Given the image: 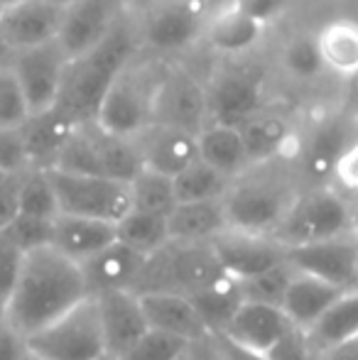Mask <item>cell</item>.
Listing matches in <instances>:
<instances>
[{
    "label": "cell",
    "instance_id": "6da1fadb",
    "mask_svg": "<svg viewBox=\"0 0 358 360\" xmlns=\"http://www.w3.org/2000/svg\"><path fill=\"white\" fill-rule=\"evenodd\" d=\"M91 297L82 265L69 260L57 248H39L25 255L18 287L10 297L3 319L25 338L67 314Z\"/></svg>",
    "mask_w": 358,
    "mask_h": 360
},
{
    "label": "cell",
    "instance_id": "7a4b0ae2",
    "mask_svg": "<svg viewBox=\"0 0 358 360\" xmlns=\"http://www.w3.org/2000/svg\"><path fill=\"white\" fill-rule=\"evenodd\" d=\"M135 54H138V39L133 27L128 20L118 18L113 30L96 47L69 59L57 108H62L74 123L96 120L108 89L118 79V74L133 62Z\"/></svg>",
    "mask_w": 358,
    "mask_h": 360
},
{
    "label": "cell",
    "instance_id": "3957f363",
    "mask_svg": "<svg viewBox=\"0 0 358 360\" xmlns=\"http://www.w3.org/2000/svg\"><path fill=\"white\" fill-rule=\"evenodd\" d=\"M277 162L280 160L253 165L231 181L224 196L229 228L268 236L277 231L300 194L292 176L277 169Z\"/></svg>",
    "mask_w": 358,
    "mask_h": 360
},
{
    "label": "cell",
    "instance_id": "277c9868",
    "mask_svg": "<svg viewBox=\"0 0 358 360\" xmlns=\"http://www.w3.org/2000/svg\"><path fill=\"white\" fill-rule=\"evenodd\" d=\"M34 360H101L108 356L96 297H87L67 314L25 338Z\"/></svg>",
    "mask_w": 358,
    "mask_h": 360
},
{
    "label": "cell",
    "instance_id": "5b68a950",
    "mask_svg": "<svg viewBox=\"0 0 358 360\" xmlns=\"http://www.w3.org/2000/svg\"><path fill=\"white\" fill-rule=\"evenodd\" d=\"M162 74H155L148 64H135V59L118 74L106 94L96 123L108 133L133 138L135 133L155 120V98Z\"/></svg>",
    "mask_w": 358,
    "mask_h": 360
},
{
    "label": "cell",
    "instance_id": "8992f818",
    "mask_svg": "<svg viewBox=\"0 0 358 360\" xmlns=\"http://www.w3.org/2000/svg\"><path fill=\"white\" fill-rule=\"evenodd\" d=\"M351 231V204L336 189L326 184L309 186L300 191L287 216L272 236L282 245H302V243L324 240V238L344 236Z\"/></svg>",
    "mask_w": 358,
    "mask_h": 360
},
{
    "label": "cell",
    "instance_id": "52a82bcc",
    "mask_svg": "<svg viewBox=\"0 0 358 360\" xmlns=\"http://www.w3.org/2000/svg\"><path fill=\"white\" fill-rule=\"evenodd\" d=\"M59 199V214L89 216L118 223L133 209L130 181L106 174H79V172L49 169Z\"/></svg>",
    "mask_w": 358,
    "mask_h": 360
},
{
    "label": "cell",
    "instance_id": "ba28073f",
    "mask_svg": "<svg viewBox=\"0 0 358 360\" xmlns=\"http://www.w3.org/2000/svg\"><path fill=\"white\" fill-rule=\"evenodd\" d=\"M206 0H158L143 20V44L155 52H181L204 37L209 25Z\"/></svg>",
    "mask_w": 358,
    "mask_h": 360
},
{
    "label": "cell",
    "instance_id": "9c48e42d",
    "mask_svg": "<svg viewBox=\"0 0 358 360\" xmlns=\"http://www.w3.org/2000/svg\"><path fill=\"white\" fill-rule=\"evenodd\" d=\"M265 108V76L258 69H224L206 86L209 123L243 125Z\"/></svg>",
    "mask_w": 358,
    "mask_h": 360
},
{
    "label": "cell",
    "instance_id": "30bf717a",
    "mask_svg": "<svg viewBox=\"0 0 358 360\" xmlns=\"http://www.w3.org/2000/svg\"><path fill=\"white\" fill-rule=\"evenodd\" d=\"M10 64H13L15 74L23 84L32 113H42V110L57 105L69 64V54L64 52L59 39L15 52Z\"/></svg>",
    "mask_w": 358,
    "mask_h": 360
},
{
    "label": "cell",
    "instance_id": "8fae6325",
    "mask_svg": "<svg viewBox=\"0 0 358 360\" xmlns=\"http://www.w3.org/2000/svg\"><path fill=\"white\" fill-rule=\"evenodd\" d=\"M62 22L64 5L52 0H8L0 8V37L13 54L57 39Z\"/></svg>",
    "mask_w": 358,
    "mask_h": 360
},
{
    "label": "cell",
    "instance_id": "7c38bea8",
    "mask_svg": "<svg viewBox=\"0 0 358 360\" xmlns=\"http://www.w3.org/2000/svg\"><path fill=\"white\" fill-rule=\"evenodd\" d=\"M221 265L236 280H248L287 260V245L268 233L226 228L211 240Z\"/></svg>",
    "mask_w": 358,
    "mask_h": 360
},
{
    "label": "cell",
    "instance_id": "4fadbf2b",
    "mask_svg": "<svg viewBox=\"0 0 358 360\" xmlns=\"http://www.w3.org/2000/svg\"><path fill=\"white\" fill-rule=\"evenodd\" d=\"M295 328L297 326L292 323V319L287 316L282 307L245 299L243 307L236 311V316L226 326V331L219 333V336L234 343V346L243 348V351L268 358L275 351L277 343Z\"/></svg>",
    "mask_w": 358,
    "mask_h": 360
},
{
    "label": "cell",
    "instance_id": "5bb4252c",
    "mask_svg": "<svg viewBox=\"0 0 358 360\" xmlns=\"http://www.w3.org/2000/svg\"><path fill=\"white\" fill-rule=\"evenodd\" d=\"M356 233H344V236L287 248V260L295 270L309 272V275L329 280L344 289H356Z\"/></svg>",
    "mask_w": 358,
    "mask_h": 360
},
{
    "label": "cell",
    "instance_id": "9a60e30c",
    "mask_svg": "<svg viewBox=\"0 0 358 360\" xmlns=\"http://www.w3.org/2000/svg\"><path fill=\"white\" fill-rule=\"evenodd\" d=\"M155 120L199 133L209 123L206 86H201L184 69L165 72L158 89V98H155Z\"/></svg>",
    "mask_w": 358,
    "mask_h": 360
},
{
    "label": "cell",
    "instance_id": "2e32d148",
    "mask_svg": "<svg viewBox=\"0 0 358 360\" xmlns=\"http://www.w3.org/2000/svg\"><path fill=\"white\" fill-rule=\"evenodd\" d=\"M133 140L138 145L143 167L170 176H177L184 167H189L199 157L196 133L179 128V125L153 120L140 133H135Z\"/></svg>",
    "mask_w": 358,
    "mask_h": 360
},
{
    "label": "cell",
    "instance_id": "e0dca14e",
    "mask_svg": "<svg viewBox=\"0 0 358 360\" xmlns=\"http://www.w3.org/2000/svg\"><path fill=\"white\" fill-rule=\"evenodd\" d=\"M96 302H98L108 356H123L150 328L140 294H135L133 289H113V292L96 294Z\"/></svg>",
    "mask_w": 358,
    "mask_h": 360
},
{
    "label": "cell",
    "instance_id": "ac0fdd59",
    "mask_svg": "<svg viewBox=\"0 0 358 360\" xmlns=\"http://www.w3.org/2000/svg\"><path fill=\"white\" fill-rule=\"evenodd\" d=\"M115 0H74L64 8V22L59 30V44L69 59L89 52L118 22Z\"/></svg>",
    "mask_w": 358,
    "mask_h": 360
},
{
    "label": "cell",
    "instance_id": "d6986e66",
    "mask_svg": "<svg viewBox=\"0 0 358 360\" xmlns=\"http://www.w3.org/2000/svg\"><path fill=\"white\" fill-rule=\"evenodd\" d=\"M354 123L346 118H324L314 125L300 150L302 174L312 181V186L326 184L334 174V167L339 162L341 152L346 150L349 140L354 138Z\"/></svg>",
    "mask_w": 358,
    "mask_h": 360
},
{
    "label": "cell",
    "instance_id": "ffe728a7",
    "mask_svg": "<svg viewBox=\"0 0 358 360\" xmlns=\"http://www.w3.org/2000/svg\"><path fill=\"white\" fill-rule=\"evenodd\" d=\"M145 252L135 250V248L125 245L120 240H113L106 245L101 252L82 262L84 282L91 297L103 292H113V289H130L138 277L140 267L145 262Z\"/></svg>",
    "mask_w": 358,
    "mask_h": 360
},
{
    "label": "cell",
    "instance_id": "44dd1931",
    "mask_svg": "<svg viewBox=\"0 0 358 360\" xmlns=\"http://www.w3.org/2000/svg\"><path fill=\"white\" fill-rule=\"evenodd\" d=\"M113 240H118V231H115V223L110 221L74 214H57L54 218L52 248H57L62 255H67L79 265Z\"/></svg>",
    "mask_w": 358,
    "mask_h": 360
},
{
    "label": "cell",
    "instance_id": "7402d4cb",
    "mask_svg": "<svg viewBox=\"0 0 358 360\" xmlns=\"http://www.w3.org/2000/svg\"><path fill=\"white\" fill-rule=\"evenodd\" d=\"M263 32V22H258L253 15L241 10L234 0H226L209 15V25H206L204 34L211 49L226 54V57H238V54L250 52L260 42Z\"/></svg>",
    "mask_w": 358,
    "mask_h": 360
},
{
    "label": "cell",
    "instance_id": "603a6c76",
    "mask_svg": "<svg viewBox=\"0 0 358 360\" xmlns=\"http://www.w3.org/2000/svg\"><path fill=\"white\" fill-rule=\"evenodd\" d=\"M79 123H74L62 108H49L42 113H32L23 125V138L27 145L30 165L39 169H52L59 160V152L64 150L67 140L77 130Z\"/></svg>",
    "mask_w": 358,
    "mask_h": 360
},
{
    "label": "cell",
    "instance_id": "cb8c5ba5",
    "mask_svg": "<svg viewBox=\"0 0 358 360\" xmlns=\"http://www.w3.org/2000/svg\"><path fill=\"white\" fill-rule=\"evenodd\" d=\"M140 302H143L150 328L174 333V336L186 338L189 343L211 336L209 328L204 326L199 311L194 309V304H191V299L186 294L150 292V294H140Z\"/></svg>",
    "mask_w": 358,
    "mask_h": 360
},
{
    "label": "cell",
    "instance_id": "d4e9b609",
    "mask_svg": "<svg viewBox=\"0 0 358 360\" xmlns=\"http://www.w3.org/2000/svg\"><path fill=\"white\" fill-rule=\"evenodd\" d=\"M170 255H172L174 292L179 294H191L229 275L221 265L211 240H170Z\"/></svg>",
    "mask_w": 358,
    "mask_h": 360
},
{
    "label": "cell",
    "instance_id": "484cf974",
    "mask_svg": "<svg viewBox=\"0 0 358 360\" xmlns=\"http://www.w3.org/2000/svg\"><path fill=\"white\" fill-rule=\"evenodd\" d=\"M344 292L346 289L334 285V282L321 280V277L309 275V272L295 270L290 287L285 292V299H282V309H285V314L292 319V323L297 328L307 331Z\"/></svg>",
    "mask_w": 358,
    "mask_h": 360
},
{
    "label": "cell",
    "instance_id": "4316f807",
    "mask_svg": "<svg viewBox=\"0 0 358 360\" xmlns=\"http://www.w3.org/2000/svg\"><path fill=\"white\" fill-rule=\"evenodd\" d=\"M196 145H199L201 160L209 162L214 169L224 172L231 179H236V176H241L243 172H248L253 167L248 150H245L243 135L234 125L206 123L196 133Z\"/></svg>",
    "mask_w": 358,
    "mask_h": 360
},
{
    "label": "cell",
    "instance_id": "83f0119b",
    "mask_svg": "<svg viewBox=\"0 0 358 360\" xmlns=\"http://www.w3.org/2000/svg\"><path fill=\"white\" fill-rule=\"evenodd\" d=\"M170 236L172 240H214L221 231L229 228L224 199L209 201H177L174 209L167 214Z\"/></svg>",
    "mask_w": 358,
    "mask_h": 360
},
{
    "label": "cell",
    "instance_id": "f1b7e54d",
    "mask_svg": "<svg viewBox=\"0 0 358 360\" xmlns=\"http://www.w3.org/2000/svg\"><path fill=\"white\" fill-rule=\"evenodd\" d=\"M194 304V309L199 311L204 326L209 328L211 336H219L226 331V326L231 323V319L236 316L241 307L245 302L243 285L241 280H236L234 275H224L221 280H216L214 285L196 289V292L186 294Z\"/></svg>",
    "mask_w": 358,
    "mask_h": 360
},
{
    "label": "cell",
    "instance_id": "f546056e",
    "mask_svg": "<svg viewBox=\"0 0 358 360\" xmlns=\"http://www.w3.org/2000/svg\"><path fill=\"white\" fill-rule=\"evenodd\" d=\"M243 135L245 150H248L250 165H263V162L282 160L287 147L292 143V130L285 118L268 110H260L243 125H238Z\"/></svg>",
    "mask_w": 358,
    "mask_h": 360
},
{
    "label": "cell",
    "instance_id": "4dcf8cb0",
    "mask_svg": "<svg viewBox=\"0 0 358 360\" xmlns=\"http://www.w3.org/2000/svg\"><path fill=\"white\" fill-rule=\"evenodd\" d=\"M307 338L314 353H321L326 348L336 346L341 341L358 336V287L346 289L309 328H307Z\"/></svg>",
    "mask_w": 358,
    "mask_h": 360
},
{
    "label": "cell",
    "instance_id": "1f68e13d",
    "mask_svg": "<svg viewBox=\"0 0 358 360\" xmlns=\"http://www.w3.org/2000/svg\"><path fill=\"white\" fill-rule=\"evenodd\" d=\"M89 133L96 147V157H98L101 174L113 176L120 181H133V176L143 169V160H140L138 145L133 138L125 135L108 133L106 128H101L96 120H89Z\"/></svg>",
    "mask_w": 358,
    "mask_h": 360
},
{
    "label": "cell",
    "instance_id": "d6a6232c",
    "mask_svg": "<svg viewBox=\"0 0 358 360\" xmlns=\"http://www.w3.org/2000/svg\"><path fill=\"white\" fill-rule=\"evenodd\" d=\"M115 231H118L120 243L145 252V255L160 250V248L172 240L167 214H155V211L130 209L128 214L115 223Z\"/></svg>",
    "mask_w": 358,
    "mask_h": 360
},
{
    "label": "cell",
    "instance_id": "836d02e7",
    "mask_svg": "<svg viewBox=\"0 0 358 360\" xmlns=\"http://www.w3.org/2000/svg\"><path fill=\"white\" fill-rule=\"evenodd\" d=\"M326 69L336 74H358V25L351 20H334L317 34Z\"/></svg>",
    "mask_w": 358,
    "mask_h": 360
},
{
    "label": "cell",
    "instance_id": "e575fe53",
    "mask_svg": "<svg viewBox=\"0 0 358 360\" xmlns=\"http://www.w3.org/2000/svg\"><path fill=\"white\" fill-rule=\"evenodd\" d=\"M231 176L224 172L214 169L209 162L196 157L189 167L174 176V191L177 201H209V199H224L231 186Z\"/></svg>",
    "mask_w": 358,
    "mask_h": 360
},
{
    "label": "cell",
    "instance_id": "d590c367",
    "mask_svg": "<svg viewBox=\"0 0 358 360\" xmlns=\"http://www.w3.org/2000/svg\"><path fill=\"white\" fill-rule=\"evenodd\" d=\"M18 206L20 214L57 218L59 199L52 176H49V169L30 167L27 172H23L18 176Z\"/></svg>",
    "mask_w": 358,
    "mask_h": 360
},
{
    "label": "cell",
    "instance_id": "8d00e7d4",
    "mask_svg": "<svg viewBox=\"0 0 358 360\" xmlns=\"http://www.w3.org/2000/svg\"><path fill=\"white\" fill-rule=\"evenodd\" d=\"M130 196H133V209L170 214L177 204L174 176L143 167L130 181Z\"/></svg>",
    "mask_w": 358,
    "mask_h": 360
},
{
    "label": "cell",
    "instance_id": "74e56055",
    "mask_svg": "<svg viewBox=\"0 0 358 360\" xmlns=\"http://www.w3.org/2000/svg\"><path fill=\"white\" fill-rule=\"evenodd\" d=\"M282 67L285 72L297 81H314L326 72L324 57L317 37L309 34H300V37L290 39L282 49Z\"/></svg>",
    "mask_w": 358,
    "mask_h": 360
},
{
    "label": "cell",
    "instance_id": "f35d334b",
    "mask_svg": "<svg viewBox=\"0 0 358 360\" xmlns=\"http://www.w3.org/2000/svg\"><path fill=\"white\" fill-rule=\"evenodd\" d=\"M191 343L174 333L148 328L118 360H179Z\"/></svg>",
    "mask_w": 358,
    "mask_h": 360
},
{
    "label": "cell",
    "instance_id": "ab89813d",
    "mask_svg": "<svg viewBox=\"0 0 358 360\" xmlns=\"http://www.w3.org/2000/svg\"><path fill=\"white\" fill-rule=\"evenodd\" d=\"M32 115L13 64H0V128H20Z\"/></svg>",
    "mask_w": 358,
    "mask_h": 360
},
{
    "label": "cell",
    "instance_id": "60d3db41",
    "mask_svg": "<svg viewBox=\"0 0 358 360\" xmlns=\"http://www.w3.org/2000/svg\"><path fill=\"white\" fill-rule=\"evenodd\" d=\"M292 275H295V267L290 265V260H285V262H280V265L270 267V270L260 272V275L241 280V285H243L245 299L282 307V299H285V292H287V287H290Z\"/></svg>",
    "mask_w": 358,
    "mask_h": 360
},
{
    "label": "cell",
    "instance_id": "b9f144b4",
    "mask_svg": "<svg viewBox=\"0 0 358 360\" xmlns=\"http://www.w3.org/2000/svg\"><path fill=\"white\" fill-rule=\"evenodd\" d=\"M3 233L20 248L23 252H32L39 248L52 245L54 236V218H42V216H30V214H18L8 226L3 228Z\"/></svg>",
    "mask_w": 358,
    "mask_h": 360
},
{
    "label": "cell",
    "instance_id": "7bdbcfd3",
    "mask_svg": "<svg viewBox=\"0 0 358 360\" xmlns=\"http://www.w3.org/2000/svg\"><path fill=\"white\" fill-rule=\"evenodd\" d=\"M25 255L3 231H0V314L5 311L10 297H13L15 287H18L20 272L25 265Z\"/></svg>",
    "mask_w": 358,
    "mask_h": 360
},
{
    "label": "cell",
    "instance_id": "ee69618b",
    "mask_svg": "<svg viewBox=\"0 0 358 360\" xmlns=\"http://www.w3.org/2000/svg\"><path fill=\"white\" fill-rule=\"evenodd\" d=\"M30 155L20 128H0V172L8 176H20L30 169Z\"/></svg>",
    "mask_w": 358,
    "mask_h": 360
},
{
    "label": "cell",
    "instance_id": "f6af8a7d",
    "mask_svg": "<svg viewBox=\"0 0 358 360\" xmlns=\"http://www.w3.org/2000/svg\"><path fill=\"white\" fill-rule=\"evenodd\" d=\"M331 181L346 194L358 196V133H354L346 150L341 152L339 162L334 167V174H331Z\"/></svg>",
    "mask_w": 358,
    "mask_h": 360
},
{
    "label": "cell",
    "instance_id": "bcb514c9",
    "mask_svg": "<svg viewBox=\"0 0 358 360\" xmlns=\"http://www.w3.org/2000/svg\"><path fill=\"white\" fill-rule=\"evenodd\" d=\"M317 353L309 346V338L302 328L290 331L280 343L275 346V351L270 353L268 360H312Z\"/></svg>",
    "mask_w": 358,
    "mask_h": 360
},
{
    "label": "cell",
    "instance_id": "7dc6e473",
    "mask_svg": "<svg viewBox=\"0 0 358 360\" xmlns=\"http://www.w3.org/2000/svg\"><path fill=\"white\" fill-rule=\"evenodd\" d=\"M0 360H30L25 336L15 331L5 319L0 323Z\"/></svg>",
    "mask_w": 358,
    "mask_h": 360
},
{
    "label": "cell",
    "instance_id": "c3c4849f",
    "mask_svg": "<svg viewBox=\"0 0 358 360\" xmlns=\"http://www.w3.org/2000/svg\"><path fill=\"white\" fill-rule=\"evenodd\" d=\"M234 3L268 27L272 20H277L282 13H285V8H287L290 0H234Z\"/></svg>",
    "mask_w": 358,
    "mask_h": 360
},
{
    "label": "cell",
    "instance_id": "681fc988",
    "mask_svg": "<svg viewBox=\"0 0 358 360\" xmlns=\"http://www.w3.org/2000/svg\"><path fill=\"white\" fill-rule=\"evenodd\" d=\"M20 214L18 206V176H8L0 186V231Z\"/></svg>",
    "mask_w": 358,
    "mask_h": 360
},
{
    "label": "cell",
    "instance_id": "f907efd6",
    "mask_svg": "<svg viewBox=\"0 0 358 360\" xmlns=\"http://www.w3.org/2000/svg\"><path fill=\"white\" fill-rule=\"evenodd\" d=\"M317 360H358V336L317 353Z\"/></svg>",
    "mask_w": 358,
    "mask_h": 360
},
{
    "label": "cell",
    "instance_id": "816d5d0a",
    "mask_svg": "<svg viewBox=\"0 0 358 360\" xmlns=\"http://www.w3.org/2000/svg\"><path fill=\"white\" fill-rule=\"evenodd\" d=\"M351 231L358 236V196H356L354 204H351Z\"/></svg>",
    "mask_w": 358,
    "mask_h": 360
},
{
    "label": "cell",
    "instance_id": "f5cc1de1",
    "mask_svg": "<svg viewBox=\"0 0 358 360\" xmlns=\"http://www.w3.org/2000/svg\"><path fill=\"white\" fill-rule=\"evenodd\" d=\"M10 59H13V52H10L8 44L3 42V37H0V64H8Z\"/></svg>",
    "mask_w": 358,
    "mask_h": 360
},
{
    "label": "cell",
    "instance_id": "db71d44e",
    "mask_svg": "<svg viewBox=\"0 0 358 360\" xmlns=\"http://www.w3.org/2000/svg\"><path fill=\"white\" fill-rule=\"evenodd\" d=\"M52 3H57V5H64V8H67V5H72L74 0H52Z\"/></svg>",
    "mask_w": 358,
    "mask_h": 360
},
{
    "label": "cell",
    "instance_id": "11a10c76",
    "mask_svg": "<svg viewBox=\"0 0 358 360\" xmlns=\"http://www.w3.org/2000/svg\"><path fill=\"white\" fill-rule=\"evenodd\" d=\"M5 179H8V174H5V172H0V186H3Z\"/></svg>",
    "mask_w": 358,
    "mask_h": 360
},
{
    "label": "cell",
    "instance_id": "9f6ffc18",
    "mask_svg": "<svg viewBox=\"0 0 358 360\" xmlns=\"http://www.w3.org/2000/svg\"><path fill=\"white\" fill-rule=\"evenodd\" d=\"M356 287H358V255H356Z\"/></svg>",
    "mask_w": 358,
    "mask_h": 360
},
{
    "label": "cell",
    "instance_id": "6f0895ef",
    "mask_svg": "<svg viewBox=\"0 0 358 360\" xmlns=\"http://www.w3.org/2000/svg\"><path fill=\"white\" fill-rule=\"evenodd\" d=\"M101 360H118V358H113V356H106V358H101Z\"/></svg>",
    "mask_w": 358,
    "mask_h": 360
},
{
    "label": "cell",
    "instance_id": "680465c9",
    "mask_svg": "<svg viewBox=\"0 0 358 360\" xmlns=\"http://www.w3.org/2000/svg\"><path fill=\"white\" fill-rule=\"evenodd\" d=\"M0 323H3V314H0Z\"/></svg>",
    "mask_w": 358,
    "mask_h": 360
},
{
    "label": "cell",
    "instance_id": "91938a15",
    "mask_svg": "<svg viewBox=\"0 0 358 360\" xmlns=\"http://www.w3.org/2000/svg\"><path fill=\"white\" fill-rule=\"evenodd\" d=\"M30 360H34V358H32V356H30Z\"/></svg>",
    "mask_w": 358,
    "mask_h": 360
}]
</instances>
